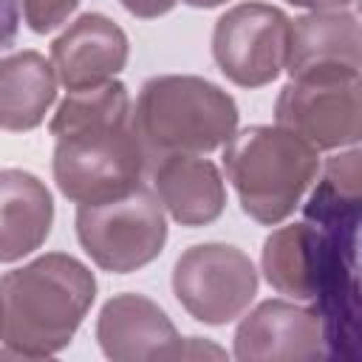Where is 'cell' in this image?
Masks as SVG:
<instances>
[{
	"label": "cell",
	"instance_id": "cell-1",
	"mask_svg": "<svg viewBox=\"0 0 362 362\" xmlns=\"http://www.w3.org/2000/svg\"><path fill=\"white\" fill-rule=\"evenodd\" d=\"M57 136L54 181L76 204H102L141 184L147 150L133 124L122 82L71 90L51 119Z\"/></svg>",
	"mask_w": 362,
	"mask_h": 362
},
{
	"label": "cell",
	"instance_id": "cell-2",
	"mask_svg": "<svg viewBox=\"0 0 362 362\" xmlns=\"http://www.w3.org/2000/svg\"><path fill=\"white\" fill-rule=\"evenodd\" d=\"M96 297L93 272L71 255L51 252L0 280V356H51L62 351Z\"/></svg>",
	"mask_w": 362,
	"mask_h": 362
},
{
	"label": "cell",
	"instance_id": "cell-3",
	"mask_svg": "<svg viewBox=\"0 0 362 362\" xmlns=\"http://www.w3.org/2000/svg\"><path fill=\"white\" fill-rule=\"evenodd\" d=\"M223 167L243 212L257 223L274 226L300 206L317 178L320 158L317 147L297 133L280 124H255L232 133L223 150Z\"/></svg>",
	"mask_w": 362,
	"mask_h": 362
},
{
	"label": "cell",
	"instance_id": "cell-4",
	"mask_svg": "<svg viewBox=\"0 0 362 362\" xmlns=\"http://www.w3.org/2000/svg\"><path fill=\"white\" fill-rule=\"evenodd\" d=\"M133 124L147 158L209 153L232 139L238 105L226 90L201 76H153L139 90Z\"/></svg>",
	"mask_w": 362,
	"mask_h": 362
},
{
	"label": "cell",
	"instance_id": "cell-5",
	"mask_svg": "<svg viewBox=\"0 0 362 362\" xmlns=\"http://www.w3.org/2000/svg\"><path fill=\"white\" fill-rule=\"evenodd\" d=\"M76 235L99 269L127 274L161 255L167 240L164 206L150 187L139 184L127 195L79 204Z\"/></svg>",
	"mask_w": 362,
	"mask_h": 362
},
{
	"label": "cell",
	"instance_id": "cell-6",
	"mask_svg": "<svg viewBox=\"0 0 362 362\" xmlns=\"http://www.w3.org/2000/svg\"><path fill=\"white\" fill-rule=\"evenodd\" d=\"M359 90V68H308L280 90L274 119L317 150L356 144L362 133Z\"/></svg>",
	"mask_w": 362,
	"mask_h": 362
},
{
	"label": "cell",
	"instance_id": "cell-7",
	"mask_svg": "<svg viewBox=\"0 0 362 362\" xmlns=\"http://www.w3.org/2000/svg\"><path fill=\"white\" fill-rule=\"evenodd\" d=\"M173 291L195 320L226 325L255 300L257 272L238 246L198 243L175 260Z\"/></svg>",
	"mask_w": 362,
	"mask_h": 362
},
{
	"label": "cell",
	"instance_id": "cell-8",
	"mask_svg": "<svg viewBox=\"0 0 362 362\" xmlns=\"http://www.w3.org/2000/svg\"><path fill=\"white\" fill-rule=\"evenodd\" d=\"M291 20L269 3L229 8L212 34V54L226 79L240 88H260L286 68Z\"/></svg>",
	"mask_w": 362,
	"mask_h": 362
},
{
	"label": "cell",
	"instance_id": "cell-9",
	"mask_svg": "<svg viewBox=\"0 0 362 362\" xmlns=\"http://www.w3.org/2000/svg\"><path fill=\"white\" fill-rule=\"evenodd\" d=\"M96 339L105 356L116 362L144 359H221L223 351L201 342L198 337L181 339L164 308L144 294H119L102 305L96 322Z\"/></svg>",
	"mask_w": 362,
	"mask_h": 362
},
{
	"label": "cell",
	"instance_id": "cell-10",
	"mask_svg": "<svg viewBox=\"0 0 362 362\" xmlns=\"http://www.w3.org/2000/svg\"><path fill=\"white\" fill-rule=\"evenodd\" d=\"M235 356L272 362L325 359V339L317 308H305L288 300L260 303L235 331Z\"/></svg>",
	"mask_w": 362,
	"mask_h": 362
},
{
	"label": "cell",
	"instance_id": "cell-11",
	"mask_svg": "<svg viewBox=\"0 0 362 362\" xmlns=\"http://www.w3.org/2000/svg\"><path fill=\"white\" fill-rule=\"evenodd\" d=\"M127 62V37L105 14L76 17L51 45L57 79L71 90L110 82Z\"/></svg>",
	"mask_w": 362,
	"mask_h": 362
},
{
	"label": "cell",
	"instance_id": "cell-12",
	"mask_svg": "<svg viewBox=\"0 0 362 362\" xmlns=\"http://www.w3.org/2000/svg\"><path fill=\"white\" fill-rule=\"evenodd\" d=\"M153 192L181 226L212 223L226 204L218 167L198 153H170L153 164Z\"/></svg>",
	"mask_w": 362,
	"mask_h": 362
},
{
	"label": "cell",
	"instance_id": "cell-13",
	"mask_svg": "<svg viewBox=\"0 0 362 362\" xmlns=\"http://www.w3.org/2000/svg\"><path fill=\"white\" fill-rule=\"evenodd\" d=\"M260 263L272 288L291 300L314 303L328 266L325 235L308 221L288 223L266 238Z\"/></svg>",
	"mask_w": 362,
	"mask_h": 362
},
{
	"label": "cell",
	"instance_id": "cell-14",
	"mask_svg": "<svg viewBox=\"0 0 362 362\" xmlns=\"http://www.w3.org/2000/svg\"><path fill=\"white\" fill-rule=\"evenodd\" d=\"M54 223L48 187L25 170H0V263L40 249Z\"/></svg>",
	"mask_w": 362,
	"mask_h": 362
},
{
	"label": "cell",
	"instance_id": "cell-15",
	"mask_svg": "<svg viewBox=\"0 0 362 362\" xmlns=\"http://www.w3.org/2000/svg\"><path fill=\"white\" fill-rule=\"evenodd\" d=\"M328 65L359 68V23L351 11H311L297 17L288 28L286 71L291 76Z\"/></svg>",
	"mask_w": 362,
	"mask_h": 362
},
{
	"label": "cell",
	"instance_id": "cell-16",
	"mask_svg": "<svg viewBox=\"0 0 362 362\" xmlns=\"http://www.w3.org/2000/svg\"><path fill=\"white\" fill-rule=\"evenodd\" d=\"M57 99L54 65L37 51H20L0 59V127L31 130L37 127Z\"/></svg>",
	"mask_w": 362,
	"mask_h": 362
},
{
	"label": "cell",
	"instance_id": "cell-17",
	"mask_svg": "<svg viewBox=\"0 0 362 362\" xmlns=\"http://www.w3.org/2000/svg\"><path fill=\"white\" fill-rule=\"evenodd\" d=\"M20 3H23L28 28L37 34H45L62 25L68 14H74V8L79 6V0H20Z\"/></svg>",
	"mask_w": 362,
	"mask_h": 362
},
{
	"label": "cell",
	"instance_id": "cell-18",
	"mask_svg": "<svg viewBox=\"0 0 362 362\" xmlns=\"http://www.w3.org/2000/svg\"><path fill=\"white\" fill-rule=\"evenodd\" d=\"M20 28V0H0V51L11 48Z\"/></svg>",
	"mask_w": 362,
	"mask_h": 362
},
{
	"label": "cell",
	"instance_id": "cell-19",
	"mask_svg": "<svg viewBox=\"0 0 362 362\" xmlns=\"http://www.w3.org/2000/svg\"><path fill=\"white\" fill-rule=\"evenodd\" d=\"M175 3H178V0H122V6H124L130 14L144 17V20L167 14V11H170Z\"/></svg>",
	"mask_w": 362,
	"mask_h": 362
},
{
	"label": "cell",
	"instance_id": "cell-20",
	"mask_svg": "<svg viewBox=\"0 0 362 362\" xmlns=\"http://www.w3.org/2000/svg\"><path fill=\"white\" fill-rule=\"evenodd\" d=\"M288 3L303 6V8H311V11H325V8H342L351 0H288Z\"/></svg>",
	"mask_w": 362,
	"mask_h": 362
},
{
	"label": "cell",
	"instance_id": "cell-21",
	"mask_svg": "<svg viewBox=\"0 0 362 362\" xmlns=\"http://www.w3.org/2000/svg\"><path fill=\"white\" fill-rule=\"evenodd\" d=\"M184 3H189V6H195V8H212V6H221V3H226V0H184Z\"/></svg>",
	"mask_w": 362,
	"mask_h": 362
},
{
	"label": "cell",
	"instance_id": "cell-22",
	"mask_svg": "<svg viewBox=\"0 0 362 362\" xmlns=\"http://www.w3.org/2000/svg\"><path fill=\"white\" fill-rule=\"evenodd\" d=\"M0 322H3V305H0Z\"/></svg>",
	"mask_w": 362,
	"mask_h": 362
}]
</instances>
